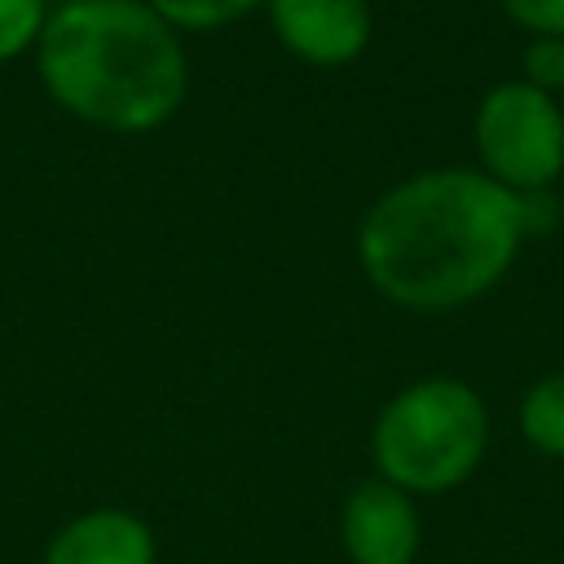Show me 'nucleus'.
I'll return each instance as SVG.
<instances>
[{
  "label": "nucleus",
  "mask_w": 564,
  "mask_h": 564,
  "mask_svg": "<svg viewBox=\"0 0 564 564\" xmlns=\"http://www.w3.org/2000/svg\"><path fill=\"white\" fill-rule=\"evenodd\" d=\"M524 242L520 194L471 167H436L392 185L361 220L366 282L419 313L480 300Z\"/></svg>",
  "instance_id": "obj_1"
},
{
  "label": "nucleus",
  "mask_w": 564,
  "mask_h": 564,
  "mask_svg": "<svg viewBox=\"0 0 564 564\" xmlns=\"http://www.w3.org/2000/svg\"><path fill=\"white\" fill-rule=\"evenodd\" d=\"M35 66L48 97L106 132H150L185 101L176 31L145 0H79L48 13Z\"/></svg>",
  "instance_id": "obj_2"
},
{
  "label": "nucleus",
  "mask_w": 564,
  "mask_h": 564,
  "mask_svg": "<svg viewBox=\"0 0 564 564\" xmlns=\"http://www.w3.org/2000/svg\"><path fill=\"white\" fill-rule=\"evenodd\" d=\"M485 449L489 405L471 383L454 375L405 383L370 423L375 476L405 489L410 498H432L467 485L485 463Z\"/></svg>",
  "instance_id": "obj_3"
},
{
  "label": "nucleus",
  "mask_w": 564,
  "mask_h": 564,
  "mask_svg": "<svg viewBox=\"0 0 564 564\" xmlns=\"http://www.w3.org/2000/svg\"><path fill=\"white\" fill-rule=\"evenodd\" d=\"M476 154L485 176L516 194L551 189L564 172V115L551 93L529 79L494 84L476 106Z\"/></svg>",
  "instance_id": "obj_4"
},
{
  "label": "nucleus",
  "mask_w": 564,
  "mask_h": 564,
  "mask_svg": "<svg viewBox=\"0 0 564 564\" xmlns=\"http://www.w3.org/2000/svg\"><path fill=\"white\" fill-rule=\"evenodd\" d=\"M339 551L348 564H414L423 551L419 498L366 476L339 502Z\"/></svg>",
  "instance_id": "obj_5"
},
{
  "label": "nucleus",
  "mask_w": 564,
  "mask_h": 564,
  "mask_svg": "<svg viewBox=\"0 0 564 564\" xmlns=\"http://www.w3.org/2000/svg\"><path fill=\"white\" fill-rule=\"evenodd\" d=\"M273 35L300 62L344 66L370 44L366 0H264Z\"/></svg>",
  "instance_id": "obj_6"
},
{
  "label": "nucleus",
  "mask_w": 564,
  "mask_h": 564,
  "mask_svg": "<svg viewBox=\"0 0 564 564\" xmlns=\"http://www.w3.org/2000/svg\"><path fill=\"white\" fill-rule=\"evenodd\" d=\"M40 564H159V542L137 511L88 507L53 529Z\"/></svg>",
  "instance_id": "obj_7"
},
{
  "label": "nucleus",
  "mask_w": 564,
  "mask_h": 564,
  "mask_svg": "<svg viewBox=\"0 0 564 564\" xmlns=\"http://www.w3.org/2000/svg\"><path fill=\"white\" fill-rule=\"evenodd\" d=\"M520 436L529 449L564 463V370L538 379L520 397Z\"/></svg>",
  "instance_id": "obj_8"
},
{
  "label": "nucleus",
  "mask_w": 564,
  "mask_h": 564,
  "mask_svg": "<svg viewBox=\"0 0 564 564\" xmlns=\"http://www.w3.org/2000/svg\"><path fill=\"white\" fill-rule=\"evenodd\" d=\"M172 31H212L225 26L251 9H260L264 0H145Z\"/></svg>",
  "instance_id": "obj_9"
},
{
  "label": "nucleus",
  "mask_w": 564,
  "mask_h": 564,
  "mask_svg": "<svg viewBox=\"0 0 564 564\" xmlns=\"http://www.w3.org/2000/svg\"><path fill=\"white\" fill-rule=\"evenodd\" d=\"M44 22H48L44 0H0V62H13L18 53L35 48Z\"/></svg>",
  "instance_id": "obj_10"
},
{
  "label": "nucleus",
  "mask_w": 564,
  "mask_h": 564,
  "mask_svg": "<svg viewBox=\"0 0 564 564\" xmlns=\"http://www.w3.org/2000/svg\"><path fill=\"white\" fill-rule=\"evenodd\" d=\"M524 79L542 93L564 88V35H533L524 48Z\"/></svg>",
  "instance_id": "obj_11"
},
{
  "label": "nucleus",
  "mask_w": 564,
  "mask_h": 564,
  "mask_svg": "<svg viewBox=\"0 0 564 564\" xmlns=\"http://www.w3.org/2000/svg\"><path fill=\"white\" fill-rule=\"evenodd\" d=\"M502 9L533 35H564V0H502Z\"/></svg>",
  "instance_id": "obj_12"
},
{
  "label": "nucleus",
  "mask_w": 564,
  "mask_h": 564,
  "mask_svg": "<svg viewBox=\"0 0 564 564\" xmlns=\"http://www.w3.org/2000/svg\"><path fill=\"white\" fill-rule=\"evenodd\" d=\"M44 4H48V0H44ZM53 4H57V9H62V4H79V0H53Z\"/></svg>",
  "instance_id": "obj_13"
}]
</instances>
